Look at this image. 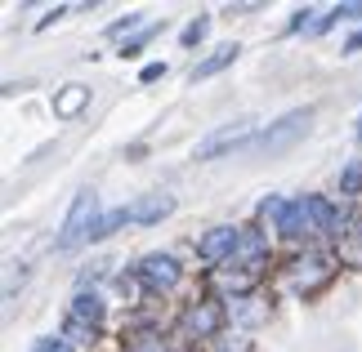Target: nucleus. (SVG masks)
I'll list each match as a JSON object with an SVG mask.
<instances>
[{
	"label": "nucleus",
	"mask_w": 362,
	"mask_h": 352,
	"mask_svg": "<svg viewBox=\"0 0 362 352\" xmlns=\"http://www.w3.org/2000/svg\"><path fill=\"white\" fill-rule=\"evenodd\" d=\"M331 277H336V267H331V259L313 255V250H304V255H296L286 263L282 272V286L296 294V299H313V294H322L331 286Z\"/></svg>",
	"instance_id": "nucleus-1"
},
{
	"label": "nucleus",
	"mask_w": 362,
	"mask_h": 352,
	"mask_svg": "<svg viewBox=\"0 0 362 352\" xmlns=\"http://www.w3.org/2000/svg\"><path fill=\"white\" fill-rule=\"evenodd\" d=\"M130 272H134V281H139V290L152 294V299H161V294H175L179 281H184V267H179V259L165 255V250H152V255L134 259Z\"/></svg>",
	"instance_id": "nucleus-2"
},
{
	"label": "nucleus",
	"mask_w": 362,
	"mask_h": 352,
	"mask_svg": "<svg viewBox=\"0 0 362 352\" xmlns=\"http://www.w3.org/2000/svg\"><path fill=\"white\" fill-rule=\"evenodd\" d=\"M309 125H313V107H291V111H282V116H277L269 130H259L255 134V152H286L291 143H300L304 134H309Z\"/></svg>",
	"instance_id": "nucleus-3"
},
{
	"label": "nucleus",
	"mask_w": 362,
	"mask_h": 352,
	"mask_svg": "<svg viewBox=\"0 0 362 352\" xmlns=\"http://www.w3.org/2000/svg\"><path fill=\"white\" fill-rule=\"evenodd\" d=\"M255 143V121L242 116V121H228V125H219V130H211L202 138L197 147H192V161H219V157H228V152H242Z\"/></svg>",
	"instance_id": "nucleus-4"
},
{
	"label": "nucleus",
	"mask_w": 362,
	"mask_h": 352,
	"mask_svg": "<svg viewBox=\"0 0 362 352\" xmlns=\"http://www.w3.org/2000/svg\"><path fill=\"white\" fill-rule=\"evenodd\" d=\"M94 219H99V192H94V188H81L76 201L67 205V214H63V228H59V241H54V250H76V245H86V232L94 228Z\"/></svg>",
	"instance_id": "nucleus-5"
},
{
	"label": "nucleus",
	"mask_w": 362,
	"mask_h": 352,
	"mask_svg": "<svg viewBox=\"0 0 362 352\" xmlns=\"http://www.w3.org/2000/svg\"><path fill=\"white\" fill-rule=\"evenodd\" d=\"M224 299H192L188 308H184V312H179V330H184V339H192V344H197V339H219V334H224Z\"/></svg>",
	"instance_id": "nucleus-6"
},
{
	"label": "nucleus",
	"mask_w": 362,
	"mask_h": 352,
	"mask_svg": "<svg viewBox=\"0 0 362 352\" xmlns=\"http://www.w3.org/2000/svg\"><path fill=\"white\" fill-rule=\"evenodd\" d=\"M242 236H246V228H238V223H215V228H206L197 236V259L211 267H228L242 250Z\"/></svg>",
	"instance_id": "nucleus-7"
},
{
	"label": "nucleus",
	"mask_w": 362,
	"mask_h": 352,
	"mask_svg": "<svg viewBox=\"0 0 362 352\" xmlns=\"http://www.w3.org/2000/svg\"><path fill=\"white\" fill-rule=\"evenodd\" d=\"M269 263H273L269 232H264V228H246L242 250H238V259H233L228 267H233V272H242V277H250V281H259L264 272H269Z\"/></svg>",
	"instance_id": "nucleus-8"
},
{
	"label": "nucleus",
	"mask_w": 362,
	"mask_h": 352,
	"mask_svg": "<svg viewBox=\"0 0 362 352\" xmlns=\"http://www.w3.org/2000/svg\"><path fill=\"white\" fill-rule=\"evenodd\" d=\"M269 232H277V236H282V241H291V245H304L309 236H317L313 223H309V210H304L300 196H286L282 214H277V223H273Z\"/></svg>",
	"instance_id": "nucleus-9"
},
{
	"label": "nucleus",
	"mask_w": 362,
	"mask_h": 352,
	"mask_svg": "<svg viewBox=\"0 0 362 352\" xmlns=\"http://www.w3.org/2000/svg\"><path fill=\"white\" fill-rule=\"evenodd\" d=\"M224 317L233 321V330L250 334L255 326H264V321L273 317L269 299H259V294H242V299H224Z\"/></svg>",
	"instance_id": "nucleus-10"
},
{
	"label": "nucleus",
	"mask_w": 362,
	"mask_h": 352,
	"mask_svg": "<svg viewBox=\"0 0 362 352\" xmlns=\"http://www.w3.org/2000/svg\"><path fill=\"white\" fill-rule=\"evenodd\" d=\"M175 210H179V201L170 192H148V196H139L130 205V219H134V228H157V223L170 219Z\"/></svg>",
	"instance_id": "nucleus-11"
},
{
	"label": "nucleus",
	"mask_w": 362,
	"mask_h": 352,
	"mask_svg": "<svg viewBox=\"0 0 362 352\" xmlns=\"http://www.w3.org/2000/svg\"><path fill=\"white\" fill-rule=\"evenodd\" d=\"M238 54H242V45H238V40H224V45H215L211 54H206V59L197 63V67H192V85H197V80H211V76H219V72H224V67H233V63H238Z\"/></svg>",
	"instance_id": "nucleus-12"
},
{
	"label": "nucleus",
	"mask_w": 362,
	"mask_h": 352,
	"mask_svg": "<svg viewBox=\"0 0 362 352\" xmlns=\"http://www.w3.org/2000/svg\"><path fill=\"white\" fill-rule=\"evenodd\" d=\"M67 317L86 321V326H94V330H103V321H107L103 294H99V290H76V294H72V308H67Z\"/></svg>",
	"instance_id": "nucleus-13"
},
{
	"label": "nucleus",
	"mask_w": 362,
	"mask_h": 352,
	"mask_svg": "<svg viewBox=\"0 0 362 352\" xmlns=\"http://www.w3.org/2000/svg\"><path fill=\"white\" fill-rule=\"evenodd\" d=\"M54 116L59 121H76L81 111L90 107V85H63V90H54Z\"/></svg>",
	"instance_id": "nucleus-14"
},
{
	"label": "nucleus",
	"mask_w": 362,
	"mask_h": 352,
	"mask_svg": "<svg viewBox=\"0 0 362 352\" xmlns=\"http://www.w3.org/2000/svg\"><path fill=\"white\" fill-rule=\"evenodd\" d=\"M139 334H125V344H121V352H170V344H165V334H161V326H152V321H139Z\"/></svg>",
	"instance_id": "nucleus-15"
},
{
	"label": "nucleus",
	"mask_w": 362,
	"mask_h": 352,
	"mask_svg": "<svg viewBox=\"0 0 362 352\" xmlns=\"http://www.w3.org/2000/svg\"><path fill=\"white\" fill-rule=\"evenodd\" d=\"M336 263L358 267V272H362V223H354L349 236H344V241H336Z\"/></svg>",
	"instance_id": "nucleus-16"
},
{
	"label": "nucleus",
	"mask_w": 362,
	"mask_h": 352,
	"mask_svg": "<svg viewBox=\"0 0 362 352\" xmlns=\"http://www.w3.org/2000/svg\"><path fill=\"white\" fill-rule=\"evenodd\" d=\"M211 36V13H197V18H192L184 32H179V45L184 49H192V45H202V40Z\"/></svg>",
	"instance_id": "nucleus-17"
},
{
	"label": "nucleus",
	"mask_w": 362,
	"mask_h": 352,
	"mask_svg": "<svg viewBox=\"0 0 362 352\" xmlns=\"http://www.w3.org/2000/svg\"><path fill=\"white\" fill-rule=\"evenodd\" d=\"M161 32V23H148V27H139V32L130 40H121V59H134V54H144L148 49V40Z\"/></svg>",
	"instance_id": "nucleus-18"
},
{
	"label": "nucleus",
	"mask_w": 362,
	"mask_h": 352,
	"mask_svg": "<svg viewBox=\"0 0 362 352\" xmlns=\"http://www.w3.org/2000/svg\"><path fill=\"white\" fill-rule=\"evenodd\" d=\"M336 188H340V196H362V161L344 165L340 178H336Z\"/></svg>",
	"instance_id": "nucleus-19"
},
{
	"label": "nucleus",
	"mask_w": 362,
	"mask_h": 352,
	"mask_svg": "<svg viewBox=\"0 0 362 352\" xmlns=\"http://www.w3.org/2000/svg\"><path fill=\"white\" fill-rule=\"evenodd\" d=\"M215 352H255V339L242 330H233V334H219L215 339Z\"/></svg>",
	"instance_id": "nucleus-20"
},
{
	"label": "nucleus",
	"mask_w": 362,
	"mask_h": 352,
	"mask_svg": "<svg viewBox=\"0 0 362 352\" xmlns=\"http://www.w3.org/2000/svg\"><path fill=\"white\" fill-rule=\"evenodd\" d=\"M63 334H67L72 344H94V339H99V330L86 326V321H76V317H67V321H63Z\"/></svg>",
	"instance_id": "nucleus-21"
},
{
	"label": "nucleus",
	"mask_w": 362,
	"mask_h": 352,
	"mask_svg": "<svg viewBox=\"0 0 362 352\" xmlns=\"http://www.w3.org/2000/svg\"><path fill=\"white\" fill-rule=\"evenodd\" d=\"M76 344L67 339V334H40V339L32 344V352H72Z\"/></svg>",
	"instance_id": "nucleus-22"
},
{
	"label": "nucleus",
	"mask_w": 362,
	"mask_h": 352,
	"mask_svg": "<svg viewBox=\"0 0 362 352\" xmlns=\"http://www.w3.org/2000/svg\"><path fill=\"white\" fill-rule=\"evenodd\" d=\"M336 18L340 23H362V0H340V5H336Z\"/></svg>",
	"instance_id": "nucleus-23"
},
{
	"label": "nucleus",
	"mask_w": 362,
	"mask_h": 352,
	"mask_svg": "<svg viewBox=\"0 0 362 352\" xmlns=\"http://www.w3.org/2000/svg\"><path fill=\"white\" fill-rule=\"evenodd\" d=\"M336 23H340V18H336V5H331L327 13H317V23H313V27H309V32H304V36H327V32H331V27H336Z\"/></svg>",
	"instance_id": "nucleus-24"
},
{
	"label": "nucleus",
	"mask_w": 362,
	"mask_h": 352,
	"mask_svg": "<svg viewBox=\"0 0 362 352\" xmlns=\"http://www.w3.org/2000/svg\"><path fill=\"white\" fill-rule=\"evenodd\" d=\"M139 18H144V13H125V23H112V27H107V36H125V40H130V32L139 27Z\"/></svg>",
	"instance_id": "nucleus-25"
},
{
	"label": "nucleus",
	"mask_w": 362,
	"mask_h": 352,
	"mask_svg": "<svg viewBox=\"0 0 362 352\" xmlns=\"http://www.w3.org/2000/svg\"><path fill=\"white\" fill-rule=\"evenodd\" d=\"M340 54H344V59H354V54H362V27H358V32H349V36H344Z\"/></svg>",
	"instance_id": "nucleus-26"
},
{
	"label": "nucleus",
	"mask_w": 362,
	"mask_h": 352,
	"mask_svg": "<svg viewBox=\"0 0 362 352\" xmlns=\"http://www.w3.org/2000/svg\"><path fill=\"white\" fill-rule=\"evenodd\" d=\"M165 76V63H148L144 72H139V80H144V85H152V80H161Z\"/></svg>",
	"instance_id": "nucleus-27"
},
{
	"label": "nucleus",
	"mask_w": 362,
	"mask_h": 352,
	"mask_svg": "<svg viewBox=\"0 0 362 352\" xmlns=\"http://www.w3.org/2000/svg\"><path fill=\"white\" fill-rule=\"evenodd\" d=\"M63 13H67L63 5H54V9H49V13H45V18H40L36 27H40V32H45V27H49V23H59V18H63Z\"/></svg>",
	"instance_id": "nucleus-28"
},
{
	"label": "nucleus",
	"mask_w": 362,
	"mask_h": 352,
	"mask_svg": "<svg viewBox=\"0 0 362 352\" xmlns=\"http://www.w3.org/2000/svg\"><path fill=\"white\" fill-rule=\"evenodd\" d=\"M354 134H358V143H362V111H358V125H354Z\"/></svg>",
	"instance_id": "nucleus-29"
}]
</instances>
